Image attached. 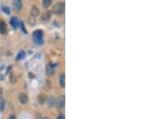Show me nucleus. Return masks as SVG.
<instances>
[{"label": "nucleus", "instance_id": "nucleus-22", "mask_svg": "<svg viewBox=\"0 0 145 119\" xmlns=\"http://www.w3.org/2000/svg\"><path fill=\"white\" fill-rule=\"evenodd\" d=\"M41 119H49L48 117H41Z\"/></svg>", "mask_w": 145, "mask_h": 119}, {"label": "nucleus", "instance_id": "nucleus-7", "mask_svg": "<svg viewBox=\"0 0 145 119\" xmlns=\"http://www.w3.org/2000/svg\"><path fill=\"white\" fill-rule=\"evenodd\" d=\"M47 101V96L44 94H41L38 95L37 97V101L39 105H44L45 103V101Z\"/></svg>", "mask_w": 145, "mask_h": 119}, {"label": "nucleus", "instance_id": "nucleus-3", "mask_svg": "<svg viewBox=\"0 0 145 119\" xmlns=\"http://www.w3.org/2000/svg\"><path fill=\"white\" fill-rule=\"evenodd\" d=\"M64 104H65V97H64V96L62 95V96L58 97V98H57V102H56V105H57V109L61 110V109L64 108Z\"/></svg>", "mask_w": 145, "mask_h": 119}, {"label": "nucleus", "instance_id": "nucleus-1", "mask_svg": "<svg viewBox=\"0 0 145 119\" xmlns=\"http://www.w3.org/2000/svg\"><path fill=\"white\" fill-rule=\"evenodd\" d=\"M43 36H44V34L41 30H36L32 34V39H33L34 42L39 45H41L44 43Z\"/></svg>", "mask_w": 145, "mask_h": 119}, {"label": "nucleus", "instance_id": "nucleus-16", "mask_svg": "<svg viewBox=\"0 0 145 119\" xmlns=\"http://www.w3.org/2000/svg\"><path fill=\"white\" fill-rule=\"evenodd\" d=\"M28 23H29V24H30V25L34 26V25L36 24V18H35V17H33V16H30V17L28 18Z\"/></svg>", "mask_w": 145, "mask_h": 119}, {"label": "nucleus", "instance_id": "nucleus-2", "mask_svg": "<svg viewBox=\"0 0 145 119\" xmlns=\"http://www.w3.org/2000/svg\"><path fill=\"white\" fill-rule=\"evenodd\" d=\"M64 11V3H57L52 7V12L57 15H62Z\"/></svg>", "mask_w": 145, "mask_h": 119}, {"label": "nucleus", "instance_id": "nucleus-6", "mask_svg": "<svg viewBox=\"0 0 145 119\" xmlns=\"http://www.w3.org/2000/svg\"><path fill=\"white\" fill-rule=\"evenodd\" d=\"M23 3L21 0H15V1L12 2V7L16 11H19L22 8Z\"/></svg>", "mask_w": 145, "mask_h": 119}, {"label": "nucleus", "instance_id": "nucleus-19", "mask_svg": "<svg viewBox=\"0 0 145 119\" xmlns=\"http://www.w3.org/2000/svg\"><path fill=\"white\" fill-rule=\"evenodd\" d=\"M57 119H64V114H61V115H59L58 117H57Z\"/></svg>", "mask_w": 145, "mask_h": 119}, {"label": "nucleus", "instance_id": "nucleus-10", "mask_svg": "<svg viewBox=\"0 0 145 119\" xmlns=\"http://www.w3.org/2000/svg\"><path fill=\"white\" fill-rule=\"evenodd\" d=\"M39 11L38 7L36 6H33L31 9V16L36 17L37 15H39Z\"/></svg>", "mask_w": 145, "mask_h": 119}, {"label": "nucleus", "instance_id": "nucleus-20", "mask_svg": "<svg viewBox=\"0 0 145 119\" xmlns=\"http://www.w3.org/2000/svg\"><path fill=\"white\" fill-rule=\"evenodd\" d=\"M2 97H3V90L0 88V98H2Z\"/></svg>", "mask_w": 145, "mask_h": 119}, {"label": "nucleus", "instance_id": "nucleus-12", "mask_svg": "<svg viewBox=\"0 0 145 119\" xmlns=\"http://www.w3.org/2000/svg\"><path fill=\"white\" fill-rule=\"evenodd\" d=\"M59 83H60V85L62 88H64V86H65V76H64V74H61L59 76Z\"/></svg>", "mask_w": 145, "mask_h": 119}, {"label": "nucleus", "instance_id": "nucleus-11", "mask_svg": "<svg viewBox=\"0 0 145 119\" xmlns=\"http://www.w3.org/2000/svg\"><path fill=\"white\" fill-rule=\"evenodd\" d=\"M0 32L2 34H6L7 32V27H6V24L5 23L0 19Z\"/></svg>", "mask_w": 145, "mask_h": 119}, {"label": "nucleus", "instance_id": "nucleus-5", "mask_svg": "<svg viewBox=\"0 0 145 119\" xmlns=\"http://www.w3.org/2000/svg\"><path fill=\"white\" fill-rule=\"evenodd\" d=\"M19 101L23 105H25L26 103H28V95L24 94V92H20V94H19Z\"/></svg>", "mask_w": 145, "mask_h": 119}, {"label": "nucleus", "instance_id": "nucleus-4", "mask_svg": "<svg viewBox=\"0 0 145 119\" xmlns=\"http://www.w3.org/2000/svg\"><path fill=\"white\" fill-rule=\"evenodd\" d=\"M45 71H46V74H47L48 76H53V74L55 73V69H54L53 64H48L45 68Z\"/></svg>", "mask_w": 145, "mask_h": 119}, {"label": "nucleus", "instance_id": "nucleus-21", "mask_svg": "<svg viewBox=\"0 0 145 119\" xmlns=\"http://www.w3.org/2000/svg\"><path fill=\"white\" fill-rule=\"evenodd\" d=\"M9 119H16V116H14V115H11L10 117H9Z\"/></svg>", "mask_w": 145, "mask_h": 119}, {"label": "nucleus", "instance_id": "nucleus-13", "mask_svg": "<svg viewBox=\"0 0 145 119\" xmlns=\"http://www.w3.org/2000/svg\"><path fill=\"white\" fill-rule=\"evenodd\" d=\"M55 105V98L54 97H49L47 101V105L48 107H52Z\"/></svg>", "mask_w": 145, "mask_h": 119}, {"label": "nucleus", "instance_id": "nucleus-9", "mask_svg": "<svg viewBox=\"0 0 145 119\" xmlns=\"http://www.w3.org/2000/svg\"><path fill=\"white\" fill-rule=\"evenodd\" d=\"M11 26L13 28H14L15 29H16L18 28L19 24V20L16 17H12L11 19Z\"/></svg>", "mask_w": 145, "mask_h": 119}, {"label": "nucleus", "instance_id": "nucleus-14", "mask_svg": "<svg viewBox=\"0 0 145 119\" xmlns=\"http://www.w3.org/2000/svg\"><path fill=\"white\" fill-rule=\"evenodd\" d=\"M25 56H26L25 52H24L23 51H20L19 52V53H18V55H17L16 59H17V60H23V59H24V58H25Z\"/></svg>", "mask_w": 145, "mask_h": 119}, {"label": "nucleus", "instance_id": "nucleus-17", "mask_svg": "<svg viewBox=\"0 0 145 119\" xmlns=\"http://www.w3.org/2000/svg\"><path fill=\"white\" fill-rule=\"evenodd\" d=\"M2 11H4L6 14H10V8L7 7H2Z\"/></svg>", "mask_w": 145, "mask_h": 119}, {"label": "nucleus", "instance_id": "nucleus-8", "mask_svg": "<svg viewBox=\"0 0 145 119\" xmlns=\"http://www.w3.org/2000/svg\"><path fill=\"white\" fill-rule=\"evenodd\" d=\"M50 18H51V13L49 11L44 12L42 14V15H41V19L44 22H48L50 20Z\"/></svg>", "mask_w": 145, "mask_h": 119}, {"label": "nucleus", "instance_id": "nucleus-15", "mask_svg": "<svg viewBox=\"0 0 145 119\" xmlns=\"http://www.w3.org/2000/svg\"><path fill=\"white\" fill-rule=\"evenodd\" d=\"M52 4V1L51 0H44L43 1V7L44 8H48L51 6Z\"/></svg>", "mask_w": 145, "mask_h": 119}, {"label": "nucleus", "instance_id": "nucleus-18", "mask_svg": "<svg viewBox=\"0 0 145 119\" xmlns=\"http://www.w3.org/2000/svg\"><path fill=\"white\" fill-rule=\"evenodd\" d=\"M19 25L20 27H21V28H22V30L23 31V32H24V33H26V30H25V28H24V25H23V22H20Z\"/></svg>", "mask_w": 145, "mask_h": 119}]
</instances>
